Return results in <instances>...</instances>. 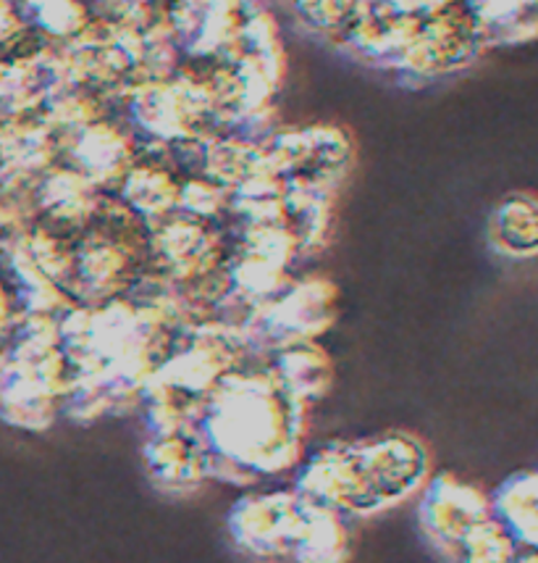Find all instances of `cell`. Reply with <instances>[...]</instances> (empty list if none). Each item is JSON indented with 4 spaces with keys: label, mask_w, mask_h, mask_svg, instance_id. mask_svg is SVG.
I'll return each mask as SVG.
<instances>
[{
    "label": "cell",
    "mask_w": 538,
    "mask_h": 563,
    "mask_svg": "<svg viewBox=\"0 0 538 563\" xmlns=\"http://www.w3.org/2000/svg\"><path fill=\"white\" fill-rule=\"evenodd\" d=\"M208 474L234 485H255L300 464L302 404L273 372H234L221 382L194 427Z\"/></svg>",
    "instance_id": "6da1fadb"
},
{
    "label": "cell",
    "mask_w": 538,
    "mask_h": 563,
    "mask_svg": "<svg viewBox=\"0 0 538 563\" xmlns=\"http://www.w3.org/2000/svg\"><path fill=\"white\" fill-rule=\"evenodd\" d=\"M392 3H394V0H392ZM441 3H444V0H396V9H402V11H421V9L434 11V9H441Z\"/></svg>",
    "instance_id": "9a60e30c"
},
{
    "label": "cell",
    "mask_w": 538,
    "mask_h": 563,
    "mask_svg": "<svg viewBox=\"0 0 538 563\" xmlns=\"http://www.w3.org/2000/svg\"><path fill=\"white\" fill-rule=\"evenodd\" d=\"M79 164L85 169V179H111L126 172V151L124 137L111 126H90L77 143Z\"/></svg>",
    "instance_id": "8fae6325"
},
{
    "label": "cell",
    "mask_w": 538,
    "mask_h": 563,
    "mask_svg": "<svg viewBox=\"0 0 538 563\" xmlns=\"http://www.w3.org/2000/svg\"><path fill=\"white\" fill-rule=\"evenodd\" d=\"M489 519H494L489 495L455 474L430 477L421 490V532L444 561L455 563L468 534Z\"/></svg>",
    "instance_id": "277c9868"
},
{
    "label": "cell",
    "mask_w": 538,
    "mask_h": 563,
    "mask_svg": "<svg viewBox=\"0 0 538 563\" xmlns=\"http://www.w3.org/2000/svg\"><path fill=\"white\" fill-rule=\"evenodd\" d=\"M517 555L520 551L507 529L496 519H489L468 534L455 563H515Z\"/></svg>",
    "instance_id": "7c38bea8"
},
{
    "label": "cell",
    "mask_w": 538,
    "mask_h": 563,
    "mask_svg": "<svg viewBox=\"0 0 538 563\" xmlns=\"http://www.w3.org/2000/svg\"><path fill=\"white\" fill-rule=\"evenodd\" d=\"M273 374L284 390L305 406L307 400L323 398L332 385V361L315 343H294L281 347Z\"/></svg>",
    "instance_id": "9c48e42d"
},
{
    "label": "cell",
    "mask_w": 538,
    "mask_h": 563,
    "mask_svg": "<svg viewBox=\"0 0 538 563\" xmlns=\"http://www.w3.org/2000/svg\"><path fill=\"white\" fill-rule=\"evenodd\" d=\"M491 238L507 256H538V196L517 192L491 219Z\"/></svg>",
    "instance_id": "30bf717a"
},
{
    "label": "cell",
    "mask_w": 538,
    "mask_h": 563,
    "mask_svg": "<svg viewBox=\"0 0 538 563\" xmlns=\"http://www.w3.org/2000/svg\"><path fill=\"white\" fill-rule=\"evenodd\" d=\"M352 555L349 516L305 503L292 559L298 563H347Z\"/></svg>",
    "instance_id": "52a82bcc"
},
{
    "label": "cell",
    "mask_w": 538,
    "mask_h": 563,
    "mask_svg": "<svg viewBox=\"0 0 538 563\" xmlns=\"http://www.w3.org/2000/svg\"><path fill=\"white\" fill-rule=\"evenodd\" d=\"M145 472L156 490L173 498L198 493L211 477L203 445L192 432L153 434L145 445Z\"/></svg>",
    "instance_id": "8992f818"
},
{
    "label": "cell",
    "mask_w": 538,
    "mask_h": 563,
    "mask_svg": "<svg viewBox=\"0 0 538 563\" xmlns=\"http://www.w3.org/2000/svg\"><path fill=\"white\" fill-rule=\"evenodd\" d=\"M515 563H538V553H534V551L520 553V555H517Z\"/></svg>",
    "instance_id": "e0dca14e"
},
{
    "label": "cell",
    "mask_w": 538,
    "mask_h": 563,
    "mask_svg": "<svg viewBox=\"0 0 538 563\" xmlns=\"http://www.w3.org/2000/svg\"><path fill=\"white\" fill-rule=\"evenodd\" d=\"M334 285L323 279H305L289 287L271 303L258 311L242 327L247 343L287 347L294 343H313L334 321Z\"/></svg>",
    "instance_id": "3957f363"
},
{
    "label": "cell",
    "mask_w": 538,
    "mask_h": 563,
    "mask_svg": "<svg viewBox=\"0 0 538 563\" xmlns=\"http://www.w3.org/2000/svg\"><path fill=\"white\" fill-rule=\"evenodd\" d=\"M11 306H9V298H5L3 290H0V334H5V330L11 327Z\"/></svg>",
    "instance_id": "2e32d148"
},
{
    "label": "cell",
    "mask_w": 538,
    "mask_h": 563,
    "mask_svg": "<svg viewBox=\"0 0 538 563\" xmlns=\"http://www.w3.org/2000/svg\"><path fill=\"white\" fill-rule=\"evenodd\" d=\"M430 479L426 448L410 434L334 442L300 468L294 493L345 516H371L400 506Z\"/></svg>",
    "instance_id": "7a4b0ae2"
},
{
    "label": "cell",
    "mask_w": 538,
    "mask_h": 563,
    "mask_svg": "<svg viewBox=\"0 0 538 563\" xmlns=\"http://www.w3.org/2000/svg\"><path fill=\"white\" fill-rule=\"evenodd\" d=\"M305 500L294 490L247 495L226 516V532L239 551L253 559H292Z\"/></svg>",
    "instance_id": "5b68a950"
},
{
    "label": "cell",
    "mask_w": 538,
    "mask_h": 563,
    "mask_svg": "<svg viewBox=\"0 0 538 563\" xmlns=\"http://www.w3.org/2000/svg\"><path fill=\"white\" fill-rule=\"evenodd\" d=\"M126 198L137 206V211L160 213L179 198V190L168 177V172L137 169L126 179Z\"/></svg>",
    "instance_id": "4fadbf2b"
},
{
    "label": "cell",
    "mask_w": 538,
    "mask_h": 563,
    "mask_svg": "<svg viewBox=\"0 0 538 563\" xmlns=\"http://www.w3.org/2000/svg\"><path fill=\"white\" fill-rule=\"evenodd\" d=\"M179 200L187 203V209H192L194 213H213L221 206V192L213 185L190 183L187 187H181Z\"/></svg>",
    "instance_id": "5bb4252c"
},
{
    "label": "cell",
    "mask_w": 538,
    "mask_h": 563,
    "mask_svg": "<svg viewBox=\"0 0 538 563\" xmlns=\"http://www.w3.org/2000/svg\"><path fill=\"white\" fill-rule=\"evenodd\" d=\"M494 519L507 529L517 548L538 553V472L509 477L491 495Z\"/></svg>",
    "instance_id": "ba28073f"
}]
</instances>
